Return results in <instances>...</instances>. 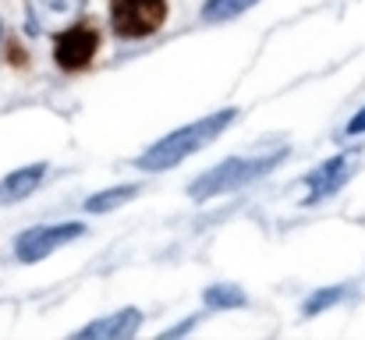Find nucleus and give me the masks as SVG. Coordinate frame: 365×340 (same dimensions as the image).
<instances>
[{
  "label": "nucleus",
  "mask_w": 365,
  "mask_h": 340,
  "mask_svg": "<svg viewBox=\"0 0 365 340\" xmlns=\"http://www.w3.org/2000/svg\"><path fill=\"white\" fill-rule=\"evenodd\" d=\"M36 4H39L43 14H53V18H61V14H78V11L86 7V0H36Z\"/></svg>",
  "instance_id": "nucleus-12"
},
{
  "label": "nucleus",
  "mask_w": 365,
  "mask_h": 340,
  "mask_svg": "<svg viewBox=\"0 0 365 340\" xmlns=\"http://www.w3.org/2000/svg\"><path fill=\"white\" fill-rule=\"evenodd\" d=\"M341 294H344L341 287H327L323 294H316V298H309V302H305V312H309V316H316V312H323L327 305L341 302Z\"/></svg>",
  "instance_id": "nucleus-13"
},
{
  "label": "nucleus",
  "mask_w": 365,
  "mask_h": 340,
  "mask_svg": "<svg viewBox=\"0 0 365 340\" xmlns=\"http://www.w3.org/2000/svg\"><path fill=\"white\" fill-rule=\"evenodd\" d=\"M167 18V0H114V32L121 39H145Z\"/></svg>",
  "instance_id": "nucleus-3"
},
{
  "label": "nucleus",
  "mask_w": 365,
  "mask_h": 340,
  "mask_svg": "<svg viewBox=\"0 0 365 340\" xmlns=\"http://www.w3.org/2000/svg\"><path fill=\"white\" fill-rule=\"evenodd\" d=\"M43 174H46L43 163H32V167H21V170L7 174V177L0 181V202H18V199L32 195V192L43 185Z\"/></svg>",
  "instance_id": "nucleus-7"
},
{
  "label": "nucleus",
  "mask_w": 365,
  "mask_h": 340,
  "mask_svg": "<svg viewBox=\"0 0 365 340\" xmlns=\"http://www.w3.org/2000/svg\"><path fill=\"white\" fill-rule=\"evenodd\" d=\"M100 50V36L89 29V25H71L57 36V46H53V57L64 71H78V68H89V61L96 57Z\"/></svg>",
  "instance_id": "nucleus-5"
},
{
  "label": "nucleus",
  "mask_w": 365,
  "mask_h": 340,
  "mask_svg": "<svg viewBox=\"0 0 365 340\" xmlns=\"http://www.w3.org/2000/svg\"><path fill=\"white\" fill-rule=\"evenodd\" d=\"M82 234H86V227L82 224L32 227V230L18 234V241H14V255H18V262H39V259H46L50 252H57L61 244H68V241H75V237H82Z\"/></svg>",
  "instance_id": "nucleus-4"
},
{
  "label": "nucleus",
  "mask_w": 365,
  "mask_h": 340,
  "mask_svg": "<svg viewBox=\"0 0 365 340\" xmlns=\"http://www.w3.org/2000/svg\"><path fill=\"white\" fill-rule=\"evenodd\" d=\"M344 167H348V160L344 156H334V160H327L312 177H309V185H312V192H309V202H316V199H323V195H330L341 181H344Z\"/></svg>",
  "instance_id": "nucleus-8"
},
{
  "label": "nucleus",
  "mask_w": 365,
  "mask_h": 340,
  "mask_svg": "<svg viewBox=\"0 0 365 340\" xmlns=\"http://www.w3.org/2000/svg\"><path fill=\"white\" fill-rule=\"evenodd\" d=\"M284 156H287V153L280 149V153H266V156H235V160H224L220 167L206 170V174L188 188V195H192L195 202H206V199H213V195L235 192V188H242V185H252V181L266 177L269 170H277V163H284Z\"/></svg>",
  "instance_id": "nucleus-2"
},
{
  "label": "nucleus",
  "mask_w": 365,
  "mask_h": 340,
  "mask_svg": "<svg viewBox=\"0 0 365 340\" xmlns=\"http://www.w3.org/2000/svg\"><path fill=\"white\" fill-rule=\"evenodd\" d=\"M235 117H238V110H220V113L202 117V120H192V124L170 131L167 138H160L156 145H149V149L135 160V167H142V170H167V167H178L181 160H188L192 153H199L202 145H210Z\"/></svg>",
  "instance_id": "nucleus-1"
},
{
  "label": "nucleus",
  "mask_w": 365,
  "mask_h": 340,
  "mask_svg": "<svg viewBox=\"0 0 365 340\" xmlns=\"http://www.w3.org/2000/svg\"><path fill=\"white\" fill-rule=\"evenodd\" d=\"M259 0H206L202 7V18L206 21H227V18H238L248 7H255Z\"/></svg>",
  "instance_id": "nucleus-9"
},
{
  "label": "nucleus",
  "mask_w": 365,
  "mask_h": 340,
  "mask_svg": "<svg viewBox=\"0 0 365 340\" xmlns=\"http://www.w3.org/2000/svg\"><path fill=\"white\" fill-rule=\"evenodd\" d=\"M206 305L210 309H242L245 294L238 287H231V284H217V287L206 291Z\"/></svg>",
  "instance_id": "nucleus-11"
},
{
  "label": "nucleus",
  "mask_w": 365,
  "mask_h": 340,
  "mask_svg": "<svg viewBox=\"0 0 365 340\" xmlns=\"http://www.w3.org/2000/svg\"><path fill=\"white\" fill-rule=\"evenodd\" d=\"M135 195H138V188H135V185H121V188H110V192L93 195V199L86 202V210H89V213H107V210H118L121 202L135 199Z\"/></svg>",
  "instance_id": "nucleus-10"
},
{
  "label": "nucleus",
  "mask_w": 365,
  "mask_h": 340,
  "mask_svg": "<svg viewBox=\"0 0 365 340\" xmlns=\"http://www.w3.org/2000/svg\"><path fill=\"white\" fill-rule=\"evenodd\" d=\"M138 323H142V312L138 309H124L118 316H107V319H96V323H89V326H82L75 337L82 340H96V337H131L135 330H138Z\"/></svg>",
  "instance_id": "nucleus-6"
},
{
  "label": "nucleus",
  "mask_w": 365,
  "mask_h": 340,
  "mask_svg": "<svg viewBox=\"0 0 365 340\" xmlns=\"http://www.w3.org/2000/svg\"><path fill=\"white\" fill-rule=\"evenodd\" d=\"M359 131H365V110H359L351 117V124H348V135H359Z\"/></svg>",
  "instance_id": "nucleus-14"
}]
</instances>
